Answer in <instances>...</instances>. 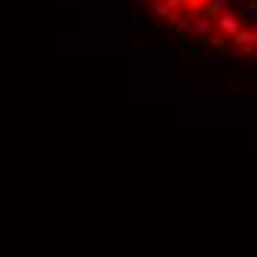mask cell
<instances>
[{
	"instance_id": "obj_1",
	"label": "cell",
	"mask_w": 257,
	"mask_h": 257,
	"mask_svg": "<svg viewBox=\"0 0 257 257\" xmlns=\"http://www.w3.org/2000/svg\"><path fill=\"white\" fill-rule=\"evenodd\" d=\"M219 30L228 33V36L239 33V18H236V15H222V18H219Z\"/></svg>"
}]
</instances>
